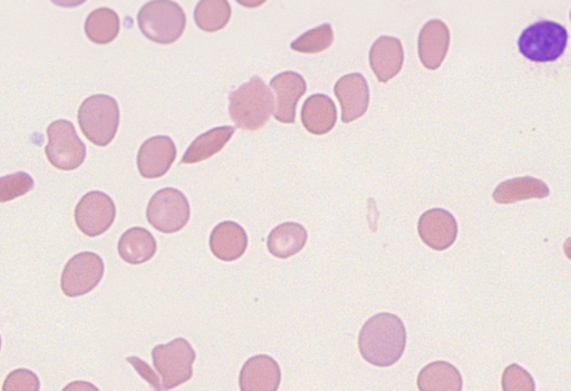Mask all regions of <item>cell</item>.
<instances>
[{
  "mask_svg": "<svg viewBox=\"0 0 571 391\" xmlns=\"http://www.w3.org/2000/svg\"><path fill=\"white\" fill-rule=\"evenodd\" d=\"M418 387L421 391H461L463 379L452 364L434 361L420 371Z\"/></svg>",
  "mask_w": 571,
  "mask_h": 391,
  "instance_id": "obj_24",
  "label": "cell"
},
{
  "mask_svg": "<svg viewBox=\"0 0 571 391\" xmlns=\"http://www.w3.org/2000/svg\"><path fill=\"white\" fill-rule=\"evenodd\" d=\"M210 250L221 261L232 262L244 256L248 247L245 229L238 223H219L210 234Z\"/></svg>",
  "mask_w": 571,
  "mask_h": 391,
  "instance_id": "obj_18",
  "label": "cell"
},
{
  "mask_svg": "<svg viewBox=\"0 0 571 391\" xmlns=\"http://www.w3.org/2000/svg\"><path fill=\"white\" fill-rule=\"evenodd\" d=\"M337 121V110L331 97L325 94L309 96L302 109V123L314 135L331 132Z\"/></svg>",
  "mask_w": 571,
  "mask_h": 391,
  "instance_id": "obj_19",
  "label": "cell"
},
{
  "mask_svg": "<svg viewBox=\"0 0 571 391\" xmlns=\"http://www.w3.org/2000/svg\"><path fill=\"white\" fill-rule=\"evenodd\" d=\"M450 31L439 19H433L422 28L419 36V57L428 70L435 71L442 65L449 51Z\"/></svg>",
  "mask_w": 571,
  "mask_h": 391,
  "instance_id": "obj_16",
  "label": "cell"
},
{
  "mask_svg": "<svg viewBox=\"0 0 571 391\" xmlns=\"http://www.w3.org/2000/svg\"><path fill=\"white\" fill-rule=\"evenodd\" d=\"M404 51L399 38L381 36L370 51L372 70L381 83H387L398 75L403 66Z\"/></svg>",
  "mask_w": 571,
  "mask_h": 391,
  "instance_id": "obj_17",
  "label": "cell"
},
{
  "mask_svg": "<svg viewBox=\"0 0 571 391\" xmlns=\"http://www.w3.org/2000/svg\"><path fill=\"white\" fill-rule=\"evenodd\" d=\"M34 179L25 172H17L0 178V203L23 197L34 189Z\"/></svg>",
  "mask_w": 571,
  "mask_h": 391,
  "instance_id": "obj_28",
  "label": "cell"
},
{
  "mask_svg": "<svg viewBox=\"0 0 571 391\" xmlns=\"http://www.w3.org/2000/svg\"><path fill=\"white\" fill-rule=\"evenodd\" d=\"M231 14L227 0H201L195 9V22L201 31L216 33L228 25Z\"/></svg>",
  "mask_w": 571,
  "mask_h": 391,
  "instance_id": "obj_26",
  "label": "cell"
},
{
  "mask_svg": "<svg viewBox=\"0 0 571 391\" xmlns=\"http://www.w3.org/2000/svg\"><path fill=\"white\" fill-rule=\"evenodd\" d=\"M47 136L45 154L54 168L62 171L80 168L86 158V146L70 121L53 122L48 126Z\"/></svg>",
  "mask_w": 571,
  "mask_h": 391,
  "instance_id": "obj_7",
  "label": "cell"
},
{
  "mask_svg": "<svg viewBox=\"0 0 571 391\" xmlns=\"http://www.w3.org/2000/svg\"><path fill=\"white\" fill-rule=\"evenodd\" d=\"M421 240L433 250L444 251L453 246L458 237V223L453 215L444 209L424 212L418 223Z\"/></svg>",
  "mask_w": 571,
  "mask_h": 391,
  "instance_id": "obj_12",
  "label": "cell"
},
{
  "mask_svg": "<svg viewBox=\"0 0 571 391\" xmlns=\"http://www.w3.org/2000/svg\"><path fill=\"white\" fill-rule=\"evenodd\" d=\"M141 33L150 41L170 45L179 41L187 26V15L178 3L153 0L138 14Z\"/></svg>",
  "mask_w": 571,
  "mask_h": 391,
  "instance_id": "obj_3",
  "label": "cell"
},
{
  "mask_svg": "<svg viewBox=\"0 0 571 391\" xmlns=\"http://www.w3.org/2000/svg\"><path fill=\"white\" fill-rule=\"evenodd\" d=\"M270 87L276 95L275 119L280 123L294 124L297 104L307 91L304 77L296 72H284L270 81Z\"/></svg>",
  "mask_w": 571,
  "mask_h": 391,
  "instance_id": "obj_13",
  "label": "cell"
},
{
  "mask_svg": "<svg viewBox=\"0 0 571 391\" xmlns=\"http://www.w3.org/2000/svg\"><path fill=\"white\" fill-rule=\"evenodd\" d=\"M282 381V370L277 361L267 355L248 359L240 371L241 391H277Z\"/></svg>",
  "mask_w": 571,
  "mask_h": 391,
  "instance_id": "obj_15",
  "label": "cell"
},
{
  "mask_svg": "<svg viewBox=\"0 0 571 391\" xmlns=\"http://www.w3.org/2000/svg\"><path fill=\"white\" fill-rule=\"evenodd\" d=\"M548 185L532 177L516 178L498 185L492 197L499 204H514L530 199L548 198Z\"/></svg>",
  "mask_w": 571,
  "mask_h": 391,
  "instance_id": "obj_22",
  "label": "cell"
},
{
  "mask_svg": "<svg viewBox=\"0 0 571 391\" xmlns=\"http://www.w3.org/2000/svg\"><path fill=\"white\" fill-rule=\"evenodd\" d=\"M334 93L342 106V121L351 123L360 119L370 104V89L360 73L345 75L337 81Z\"/></svg>",
  "mask_w": 571,
  "mask_h": 391,
  "instance_id": "obj_14",
  "label": "cell"
},
{
  "mask_svg": "<svg viewBox=\"0 0 571 391\" xmlns=\"http://www.w3.org/2000/svg\"><path fill=\"white\" fill-rule=\"evenodd\" d=\"M157 240L147 229L135 227L125 231L120 238L118 250L121 259L130 265H142L157 253Z\"/></svg>",
  "mask_w": 571,
  "mask_h": 391,
  "instance_id": "obj_21",
  "label": "cell"
},
{
  "mask_svg": "<svg viewBox=\"0 0 571 391\" xmlns=\"http://www.w3.org/2000/svg\"><path fill=\"white\" fill-rule=\"evenodd\" d=\"M127 360L135 369H137L138 373L145 380H147L154 389L162 390L159 377L153 373V370L149 367V365L145 364L144 361L138 357H129Z\"/></svg>",
  "mask_w": 571,
  "mask_h": 391,
  "instance_id": "obj_31",
  "label": "cell"
},
{
  "mask_svg": "<svg viewBox=\"0 0 571 391\" xmlns=\"http://www.w3.org/2000/svg\"><path fill=\"white\" fill-rule=\"evenodd\" d=\"M197 358L190 342L174 339L167 345H158L152 350L153 366L161 377L163 390H170L187 383L193 375V363Z\"/></svg>",
  "mask_w": 571,
  "mask_h": 391,
  "instance_id": "obj_6",
  "label": "cell"
},
{
  "mask_svg": "<svg viewBox=\"0 0 571 391\" xmlns=\"http://www.w3.org/2000/svg\"><path fill=\"white\" fill-rule=\"evenodd\" d=\"M234 134L235 127L232 126L215 127L201 134L190 144L181 162L195 164L212 158L225 148Z\"/></svg>",
  "mask_w": 571,
  "mask_h": 391,
  "instance_id": "obj_23",
  "label": "cell"
},
{
  "mask_svg": "<svg viewBox=\"0 0 571 391\" xmlns=\"http://www.w3.org/2000/svg\"><path fill=\"white\" fill-rule=\"evenodd\" d=\"M0 348H2V337H0Z\"/></svg>",
  "mask_w": 571,
  "mask_h": 391,
  "instance_id": "obj_32",
  "label": "cell"
},
{
  "mask_svg": "<svg viewBox=\"0 0 571 391\" xmlns=\"http://www.w3.org/2000/svg\"><path fill=\"white\" fill-rule=\"evenodd\" d=\"M501 384L503 391L536 390L534 378L518 364H512L503 371Z\"/></svg>",
  "mask_w": 571,
  "mask_h": 391,
  "instance_id": "obj_29",
  "label": "cell"
},
{
  "mask_svg": "<svg viewBox=\"0 0 571 391\" xmlns=\"http://www.w3.org/2000/svg\"><path fill=\"white\" fill-rule=\"evenodd\" d=\"M334 42L331 24H323L299 36L290 44L293 51L303 54H317L328 50Z\"/></svg>",
  "mask_w": 571,
  "mask_h": 391,
  "instance_id": "obj_27",
  "label": "cell"
},
{
  "mask_svg": "<svg viewBox=\"0 0 571 391\" xmlns=\"http://www.w3.org/2000/svg\"><path fill=\"white\" fill-rule=\"evenodd\" d=\"M79 124L87 140L98 146H108L119 130L118 102L109 95L90 96L79 109Z\"/></svg>",
  "mask_w": 571,
  "mask_h": 391,
  "instance_id": "obj_4",
  "label": "cell"
},
{
  "mask_svg": "<svg viewBox=\"0 0 571 391\" xmlns=\"http://www.w3.org/2000/svg\"><path fill=\"white\" fill-rule=\"evenodd\" d=\"M116 207L108 194L92 191L84 195L75 208L77 228L87 237H99L114 223Z\"/></svg>",
  "mask_w": 571,
  "mask_h": 391,
  "instance_id": "obj_10",
  "label": "cell"
},
{
  "mask_svg": "<svg viewBox=\"0 0 571 391\" xmlns=\"http://www.w3.org/2000/svg\"><path fill=\"white\" fill-rule=\"evenodd\" d=\"M190 203L180 190L166 188L151 198L147 219L159 232L171 234L181 231L190 220Z\"/></svg>",
  "mask_w": 571,
  "mask_h": 391,
  "instance_id": "obj_8",
  "label": "cell"
},
{
  "mask_svg": "<svg viewBox=\"0 0 571 391\" xmlns=\"http://www.w3.org/2000/svg\"><path fill=\"white\" fill-rule=\"evenodd\" d=\"M120 17L111 8L95 9L85 21V34L98 45L110 44L120 33Z\"/></svg>",
  "mask_w": 571,
  "mask_h": 391,
  "instance_id": "obj_25",
  "label": "cell"
},
{
  "mask_svg": "<svg viewBox=\"0 0 571 391\" xmlns=\"http://www.w3.org/2000/svg\"><path fill=\"white\" fill-rule=\"evenodd\" d=\"M41 389L40 379L28 369L12 371L4 381V391H38Z\"/></svg>",
  "mask_w": 571,
  "mask_h": 391,
  "instance_id": "obj_30",
  "label": "cell"
},
{
  "mask_svg": "<svg viewBox=\"0 0 571 391\" xmlns=\"http://www.w3.org/2000/svg\"><path fill=\"white\" fill-rule=\"evenodd\" d=\"M406 329L403 321L393 314H377L367 320L358 336V348L367 363L377 367H390L402 358Z\"/></svg>",
  "mask_w": 571,
  "mask_h": 391,
  "instance_id": "obj_1",
  "label": "cell"
},
{
  "mask_svg": "<svg viewBox=\"0 0 571 391\" xmlns=\"http://www.w3.org/2000/svg\"><path fill=\"white\" fill-rule=\"evenodd\" d=\"M275 110L272 91L260 77L254 76L229 96V114L238 129L257 131L264 127Z\"/></svg>",
  "mask_w": 571,
  "mask_h": 391,
  "instance_id": "obj_2",
  "label": "cell"
},
{
  "mask_svg": "<svg viewBox=\"0 0 571 391\" xmlns=\"http://www.w3.org/2000/svg\"><path fill=\"white\" fill-rule=\"evenodd\" d=\"M568 38V31L563 25L540 21L521 33L518 47L520 53L531 62H555L565 53Z\"/></svg>",
  "mask_w": 571,
  "mask_h": 391,
  "instance_id": "obj_5",
  "label": "cell"
},
{
  "mask_svg": "<svg viewBox=\"0 0 571 391\" xmlns=\"http://www.w3.org/2000/svg\"><path fill=\"white\" fill-rule=\"evenodd\" d=\"M177 159V146L169 136H153L138 153V169L144 179H160Z\"/></svg>",
  "mask_w": 571,
  "mask_h": 391,
  "instance_id": "obj_11",
  "label": "cell"
},
{
  "mask_svg": "<svg viewBox=\"0 0 571 391\" xmlns=\"http://www.w3.org/2000/svg\"><path fill=\"white\" fill-rule=\"evenodd\" d=\"M103 259L94 252L77 253L62 273L61 287L64 295L71 298L81 297L99 286L104 276Z\"/></svg>",
  "mask_w": 571,
  "mask_h": 391,
  "instance_id": "obj_9",
  "label": "cell"
},
{
  "mask_svg": "<svg viewBox=\"0 0 571 391\" xmlns=\"http://www.w3.org/2000/svg\"><path fill=\"white\" fill-rule=\"evenodd\" d=\"M307 239L308 234L302 224L286 222L269 233L267 247L274 257L288 259L305 248Z\"/></svg>",
  "mask_w": 571,
  "mask_h": 391,
  "instance_id": "obj_20",
  "label": "cell"
}]
</instances>
